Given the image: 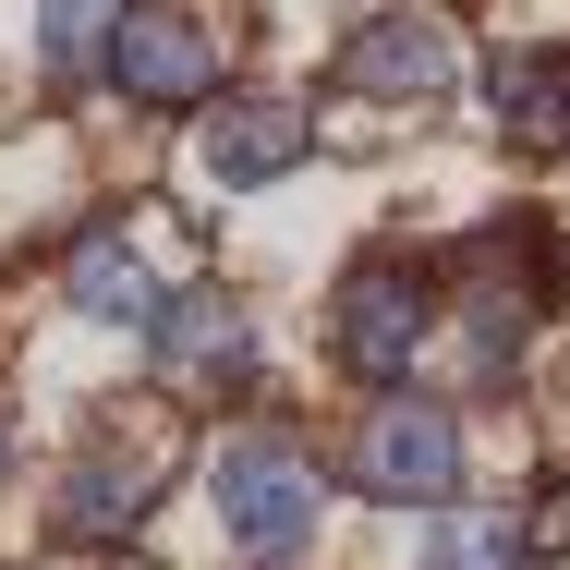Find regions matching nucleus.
<instances>
[{
  "label": "nucleus",
  "mask_w": 570,
  "mask_h": 570,
  "mask_svg": "<svg viewBox=\"0 0 570 570\" xmlns=\"http://www.w3.org/2000/svg\"><path fill=\"white\" fill-rule=\"evenodd\" d=\"M207 522H219V547L243 570H292L328 534V461L292 425H230L207 450Z\"/></svg>",
  "instance_id": "nucleus-1"
},
{
  "label": "nucleus",
  "mask_w": 570,
  "mask_h": 570,
  "mask_svg": "<svg viewBox=\"0 0 570 570\" xmlns=\"http://www.w3.org/2000/svg\"><path fill=\"white\" fill-rule=\"evenodd\" d=\"M461 461H473V438H461L450 401H425V389H364L352 425H341V498L438 522V510H461Z\"/></svg>",
  "instance_id": "nucleus-2"
},
{
  "label": "nucleus",
  "mask_w": 570,
  "mask_h": 570,
  "mask_svg": "<svg viewBox=\"0 0 570 570\" xmlns=\"http://www.w3.org/2000/svg\"><path fill=\"white\" fill-rule=\"evenodd\" d=\"M98 86H110L134 121H195L207 98H230V24H219V0H134Z\"/></svg>",
  "instance_id": "nucleus-3"
},
{
  "label": "nucleus",
  "mask_w": 570,
  "mask_h": 570,
  "mask_svg": "<svg viewBox=\"0 0 570 570\" xmlns=\"http://www.w3.org/2000/svg\"><path fill=\"white\" fill-rule=\"evenodd\" d=\"M438 267L425 255H364L341 292H328V364H341L352 389H401L425 341H438Z\"/></svg>",
  "instance_id": "nucleus-4"
},
{
  "label": "nucleus",
  "mask_w": 570,
  "mask_h": 570,
  "mask_svg": "<svg viewBox=\"0 0 570 570\" xmlns=\"http://www.w3.org/2000/svg\"><path fill=\"white\" fill-rule=\"evenodd\" d=\"M146 376L195 413V401H255L267 376V341H255V304L219 292V279H170L158 316H146Z\"/></svg>",
  "instance_id": "nucleus-5"
},
{
  "label": "nucleus",
  "mask_w": 570,
  "mask_h": 570,
  "mask_svg": "<svg viewBox=\"0 0 570 570\" xmlns=\"http://www.w3.org/2000/svg\"><path fill=\"white\" fill-rule=\"evenodd\" d=\"M316 158V110L292 98V86H230L195 110V183L207 195H267V183H292Z\"/></svg>",
  "instance_id": "nucleus-6"
},
{
  "label": "nucleus",
  "mask_w": 570,
  "mask_h": 570,
  "mask_svg": "<svg viewBox=\"0 0 570 570\" xmlns=\"http://www.w3.org/2000/svg\"><path fill=\"white\" fill-rule=\"evenodd\" d=\"M158 485H170V450H146V438H121V425H98L86 450L61 461V498H49V534L61 547H134L146 534V510H158Z\"/></svg>",
  "instance_id": "nucleus-7"
},
{
  "label": "nucleus",
  "mask_w": 570,
  "mask_h": 570,
  "mask_svg": "<svg viewBox=\"0 0 570 570\" xmlns=\"http://www.w3.org/2000/svg\"><path fill=\"white\" fill-rule=\"evenodd\" d=\"M341 86L364 110H438L461 86V49H450V24L425 0H389V12H364L341 37Z\"/></svg>",
  "instance_id": "nucleus-8"
},
{
  "label": "nucleus",
  "mask_w": 570,
  "mask_h": 570,
  "mask_svg": "<svg viewBox=\"0 0 570 570\" xmlns=\"http://www.w3.org/2000/svg\"><path fill=\"white\" fill-rule=\"evenodd\" d=\"M158 292H170V279L146 267V243H134V219H121V207L73 219V243H61V304H73L86 328H134V341H146Z\"/></svg>",
  "instance_id": "nucleus-9"
},
{
  "label": "nucleus",
  "mask_w": 570,
  "mask_h": 570,
  "mask_svg": "<svg viewBox=\"0 0 570 570\" xmlns=\"http://www.w3.org/2000/svg\"><path fill=\"white\" fill-rule=\"evenodd\" d=\"M485 134L510 158H570V37H547V49H485Z\"/></svg>",
  "instance_id": "nucleus-10"
},
{
  "label": "nucleus",
  "mask_w": 570,
  "mask_h": 570,
  "mask_svg": "<svg viewBox=\"0 0 570 570\" xmlns=\"http://www.w3.org/2000/svg\"><path fill=\"white\" fill-rule=\"evenodd\" d=\"M121 12H134V0H37V73H49V86H98Z\"/></svg>",
  "instance_id": "nucleus-11"
},
{
  "label": "nucleus",
  "mask_w": 570,
  "mask_h": 570,
  "mask_svg": "<svg viewBox=\"0 0 570 570\" xmlns=\"http://www.w3.org/2000/svg\"><path fill=\"white\" fill-rule=\"evenodd\" d=\"M522 559H534V534L510 510H438V534H425L413 570H522Z\"/></svg>",
  "instance_id": "nucleus-12"
},
{
  "label": "nucleus",
  "mask_w": 570,
  "mask_h": 570,
  "mask_svg": "<svg viewBox=\"0 0 570 570\" xmlns=\"http://www.w3.org/2000/svg\"><path fill=\"white\" fill-rule=\"evenodd\" d=\"M522 534H534V547H547V559H570V473H559V485H547V510H534V522H522Z\"/></svg>",
  "instance_id": "nucleus-13"
},
{
  "label": "nucleus",
  "mask_w": 570,
  "mask_h": 570,
  "mask_svg": "<svg viewBox=\"0 0 570 570\" xmlns=\"http://www.w3.org/2000/svg\"><path fill=\"white\" fill-rule=\"evenodd\" d=\"M0 473H12V438H0Z\"/></svg>",
  "instance_id": "nucleus-14"
},
{
  "label": "nucleus",
  "mask_w": 570,
  "mask_h": 570,
  "mask_svg": "<svg viewBox=\"0 0 570 570\" xmlns=\"http://www.w3.org/2000/svg\"><path fill=\"white\" fill-rule=\"evenodd\" d=\"M559 570H570V559H559Z\"/></svg>",
  "instance_id": "nucleus-15"
}]
</instances>
